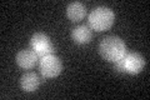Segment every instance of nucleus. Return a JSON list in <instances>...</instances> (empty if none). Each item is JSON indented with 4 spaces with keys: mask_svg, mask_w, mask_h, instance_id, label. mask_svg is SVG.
Here are the masks:
<instances>
[{
    "mask_svg": "<svg viewBox=\"0 0 150 100\" xmlns=\"http://www.w3.org/2000/svg\"><path fill=\"white\" fill-rule=\"evenodd\" d=\"M99 53L103 58L110 63H115V61L124 59L125 55L128 54L125 43L115 35L106 36L101 40L99 45Z\"/></svg>",
    "mask_w": 150,
    "mask_h": 100,
    "instance_id": "obj_1",
    "label": "nucleus"
},
{
    "mask_svg": "<svg viewBox=\"0 0 150 100\" xmlns=\"http://www.w3.org/2000/svg\"><path fill=\"white\" fill-rule=\"evenodd\" d=\"M115 14L106 6L95 8L89 15V26L95 31H105L114 24Z\"/></svg>",
    "mask_w": 150,
    "mask_h": 100,
    "instance_id": "obj_2",
    "label": "nucleus"
},
{
    "mask_svg": "<svg viewBox=\"0 0 150 100\" xmlns=\"http://www.w3.org/2000/svg\"><path fill=\"white\" fill-rule=\"evenodd\" d=\"M30 46L36 53V55L39 56V59L55 53V46L53 45V43L50 41L49 36L43 34V33H36V34L31 36Z\"/></svg>",
    "mask_w": 150,
    "mask_h": 100,
    "instance_id": "obj_3",
    "label": "nucleus"
},
{
    "mask_svg": "<svg viewBox=\"0 0 150 100\" xmlns=\"http://www.w3.org/2000/svg\"><path fill=\"white\" fill-rule=\"evenodd\" d=\"M40 71L44 78H55L62 73V61L55 54L46 55L40 59Z\"/></svg>",
    "mask_w": 150,
    "mask_h": 100,
    "instance_id": "obj_4",
    "label": "nucleus"
},
{
    "mask_svg": "<svg viewBox=\"0 0 150 100\" xmlns=\"http://www.w3.org/2000/svg\"><path fill=\"white\" fill-rule=\"evenodd\" d=\"M123 61H124L125 73H129V74H138L145 66L144 58L138 53L126 54L125 58L123 59Z\"/></svg>",
    "mask_w": 150,
    "mask_h": 100,
    "instance_id": "obj_5",
    "label": "nucleus"
},
{
    "mask_svg": "<svg viewBox=\"0 0 150 100\" xmlns=\"http://www.w3.org/2000/svg\"><path fill=\"white\" fill-rule=\"evenodd\" d=\"M39 56L36 55L34 50H29V49H24L20 50L16 55V64L23 69H31L38 64Z\"/></svg>",
    "mask_w": 150,
    "mask_h": 100,
    "instance_id": "obj_6",
    "label": "nucleus"
},
{
    "mask_svg": "<svg viewBox=\"0 0 150 100\" xmlns=\"http://www.w3.org/2000/svg\"><path fill=\"white\" fill-rule=\"evenodd\" d=\"M91 36H93L91 29H90V26H88V25H79L75 28V29H73V31H71L73 40L76 43V44H80V45L88 44V43L91 40Z\"/></svg>",
    "mask_w": 150,
    "mask_h": 100,
    "instance_id": "obj_7",
    "label": "nucleus"
},
{
    "mask_svg": "<svg viewBox=\"0 0 150 100\" xmlns=\"http://www.w3.org/2000/svg\"><path fill=\"white\" fill-rule=\"evenodd\" d=\"M67 15L71 21H80L86 15V8L83 3L74 1L70 3L67 8Z\"/></svg>",
    "mask_w": 150,
    "mask_h": 100,
    "instance_id": "obj_8",
    "label": "nucleus"
},
{
    "mask_svg": "<svg viewBox=\"0 0 150 100\" xmlns=\"http://www.w3.org/2000/svg\"><path fill=\"white\" fill-rule=\"evenodd\" d=\"M40 85V78L38 77V74L35 73H25L23 77L20 78V87L23 90H25L28 93L35 91Z\"/></svg>",
    "mask_w": 150,
    "mask_h": 100,
    "instance_id": "obj_9",
    "label": "nucleus"
},
{
    "mask_svg": "<svg viewBox=\"0 0 150 100\" xmlns=\"http://www.w3.org/2000/svg\"><path fill=\"white\" fill-rule=\"evenodd\" d=\"M114 70L118 71V73H125V68H124V61L123 59L119 61H115L114 63Z\"/></svg>",
    "mask_w": 150,
    "mask_h": 100,
    "instance_id": "obj_10",
    "label": "nucleus"
}]
</instances>
